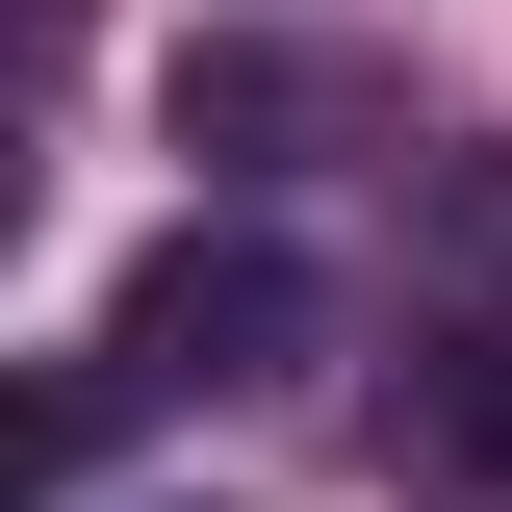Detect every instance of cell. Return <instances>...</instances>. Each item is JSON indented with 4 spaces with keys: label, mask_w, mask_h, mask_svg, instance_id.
<instances>
[{
    "label": "cell",
    "mask_w": 512,
    "mask_h": 512,
    "mask_svg": "<svg viewBox=\"0 0 512 512\" xmlns=\"http://www.w3.org/2000/svg\"><path fill=\"white\" fill-rule=\"evenodd\" d=\"M384 436H410V461H461V487H512V333H461V359L410 384Z\"/></svg>",
    "instance_id": "3"
},
{
    "label": "cell",
    "mask_w": 512,
    "mask_h": 512,
    "mask_svg": "<svg viewBox=\"0 0 512 512\" xmlns=\"http://www.w3.org/2000/svg\"><path fill=\"white\" fill-rule=\"evenodd\" d=\"M308 128H384L359 52H180V154H308Z\"/></svg>",
    "instance_id": "2"
},
{
    "label": "cell",
    "mask_w": 512,
    "mask_h": 512,
    "mask_svg": "<svg viewBox=\"0 0 512 512\" xmlns=\"http://www.w3.org/2000/svg\"><path fill=\"white\" fill-rule=\"evenodd\" d=\"M282 359H308V256L282 231H180V256H128V308H103V384H154V410L282 384Z\"/></svg>",
    "instance_id": "1"
}]
</instances>
